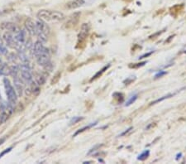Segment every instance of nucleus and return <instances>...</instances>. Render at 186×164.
Returning <instances> with one entry per match:
<instances>
[{
	"label": "nucleus",
	"instance_id": "nucleus-1",
	"mask_svg": "<svg viewBox=\"0 0 186 164\" xmlns=\"http://www.w3.org/2000/svg\"><path fill=\"white\" fill-rule=\"evenodd\" d=\"M43 43L44 42H41L40 40L35 42L33 46V54L38 65L45 67L49 63H51V57L49 49L46 47Z\"/></svg>",
	"mask_w": 186,
	"mask_h": 164
},
{
	"label": "nucleus",
	"instance_id": "nucleus-2",
	"mask_svg": "<svg viewBox=\"0 0 186 164\" xmlns=\"http://www.w3.org/2000/svg\"><path fill=\"white\" fill-rule=\"evenodd\" d=\"M36 17H38L39 20H41L45 22H58L65 19L64 13L58 12L56 10H46L42 9L40 10L36 14Z\"/></svg>",
	"mask_w": 186,
	"mask_h": 164
},
{
	"label": "nucleus",
	"instance_id": "nucleus-3",
	"mask_svg": "<svg viewBox=\"0 0 186 164\" xmlns=\"http://www.w3.org/2000/svg\"><path fill=\"white\" fill-rule=\"evenodd\" d=\"M4 85L5 92H6L9 102L13 105L16 104L17 101V94L15 88L12 86V84L10 83V81L8 78L4 79Z\"/></svg>",
	"mask_w": 186,
	"mask_h": 164
},
{
	"label": "nucleus",
	"instance_id": "nucleus-4",
	"mask_svg": "<svg viewBox=\"0 0 186 164\" xmlns=\"http://www.w3.org/2000/svg\"><path fill=\"white\" fill-rule=\"evenodd\" d=\"M50 33V28L46 22L41 20L36 21V36L39 37V40L42 42L47 41L48 35Z\"/></svg>",
	"mask_w": 186,
	"mask_h": 164
},
{
	"label": "nucleus",
	"instance_id": "nucleus-5",
	"mask_svg": "<svg viewBox=\"0 0 186 164\" xmlns=\"http://www.w3.org/2000/svg\"><path fill=\"white\" fill-rule=\"evenodd\" d=\"M89 32V25L88 23H84L81 26L80 28V32L78 35V44H84L85 40H86L87 37Z\"/></svg>",
	"mask_w": 186,
	"mask_h": 164
},
{
	"label": "nucleus",
	"instance_id": "nucleus-6",
	"mask_svg": "<svg viewBox=\"0 0 186 164\" xmlns=\"http://www.w3.org/2000/svg\"><path fill=\"white\" fill-rule=\"evenodd\" d=\"M25 28L31 35H36V21L31 18H27L25 21Z\"/></svg>",
	"mask_w": 186,
	"mask_h": 164
},
{
	"label": "nucleus",
	"instance_id": "nucleus-7",
	"mask_svg": "<svg viewBox=\"0 0 186 164\" xmlns=\"http://www.w3.org/2000/svg\"><path fill=\"white\" fill-rule=\"evenodd\" d=\"M79 16H80V13H75L72 14L68 19V21L65 22V26H64L65 28L70 29V28L76 26V24L79 22Z\"/></svg>",
	"mask_w": 186,
	"mask_h": 164
},
{
	"label": "nucleus",
	"instance_id": "nucleus-8",
	"mask_svg": "<svg viewBox=\"0 0 186 164\" xmlns=\"http://www.w3.org/2000/svg\"><path fill=\"white\" fill-rule=\"evenodd\" d=\"M4 39L6 42L7 45L12 48H16L17 47V43L15 42V39H14V37H13V33L9 32H7L4 34Z\"/></svg>",
	"mask_w": 186,
	"mask_h": 164
},
{
	"label": "nucleus",
	"instance_id": "nucleus-9",
	"mask_svg": "<svg viewBox=\"0 0 186 164\" xmlns=\"http://www.w3.org/2000/svg\"><path fill=\"white\" fill-rule=\"evenodd\" d=\"M2 27L6 30L7 32H11V33H16L18 31L20 30V28L17 26V25H15L14 23H12V22H5V23H3L2 24Z\"/></svg>",
	"mask_w": 186,
	"mask_h": 164
},
{
	"label": "nucleus",
	"instance_id": "nucleus-10",
	"mask_svg": "<svg viewBox=\"0 0 186 164\" xmlns=\"http://www.w3.org/2000/svg\"><path fill=\"white\" fill-rule=\"evenodd\" d=\"M13 82H14V88L17 91V95L21 96L23 92V85H22L21 79L17 76H15V77H13Z\"/></svg>",
	"mask_w": 186,
	"mask_h": 164
},
{
	"label": "nucleus",
	"instance_id": "nucleus-11",
	"mask_svg": "<svg viewBox=\"0 0 186 164\" xmlns=\"http://www.w3.org/2000/svg\"><path fill=\"white\" fill-rule=\"evenodd\" d=\"M85 4L84 0H71L66 4V8L68 9H76L80 8Z\"/></svg>",
	"mask_w": 186,
	"mask_h": 164
},
{
	"label": "nucleus",
	"instance_id": "nucleus-12",
	"mask_svg": "<svg viewBox=\"0 0 186 164\" xmlns=\"http://www.w3.org/2000/svg\"><path fill=\"white\" fill-rule=\"evenodd\" d=\"M183 9H184V4H177L175 5L172 8H170V11L171 15L177 16L178 14H180L183 11Z\"/></svg>",
	"mask_w": 186,
	"mask_h": 164
},
{
	"label": "nucleus",
	"instance_id": "nucleus-13",
	"mask_svg": "<svg viewBox=\"0 0 186 164\" xmlns=\"http://www.w3.org/2000/svg\"><path fill=\"white\" fill-rule=\"evenodd\" d=\"M35 78V82L41 86H43L44 84L46 83V78L41 73H36L34 76Z\"/></svg>",
	"mask_w": 186,
	"mask_h": 164
},
{
	"label": "nucleus",
	"instance_id": "nucleus-14",
	"mask_svg": "<svg viewBox=\"0 0 186 164\" xmlns=\"http://www.w3.org/2000/svg\"><path fill=\"white\" fill-rule=\"evenodd\" d=\"M109 66H110V64H108V65H105L103 69H101L99 71V72H97V73H96L95 75L93 76V78L91 79V81H94V80L98 79L99 77H100V76H102V75H103V74H104V72H105V71H106V70L108 69V68H109Z\"/></svg>",
	"mask_w": 186,
	"mask_h": 164
},
{
	"label": "nucleus",
	"instance_id": "nucleus-15",
	"mask_svg": "<svg viewBox=\"0 0 186 164\" xmlns=\"http://www.w3.org/2000/svg\"><path fill=\"white\" fill-rule=\"evenodd\" d=\"M0 75H2V76L10 75V67H8L5 64L0 65Z\"/></svg>",
	"mask_w": 186,
	"mask_h": 164
},
{
	"label": "nucleus",
	"instance_id": "nucleus-16",
	"mask_svg": "<svg viewBox=\"0 0 186 164\" xmlns=\"http://www.w3.org/2000/svg\"><path fill=\"white\" fill-rule=\"evenodd\" d=\"M20 71V66L17 65H13L10 67V75H12L13 77L17 76V73Z\"/></svg>",
	"mask_w": 186,
	"mask_h": 164
},
{
	"label": "nucleus",
	"instance_id": "nucleus-17",
	"mask_svg": "<svg viewBox=\"0 0 186 164\" xmlns=\"http://www.w3.org/2000/svg\"><path fill=\"white\" fill-rule=\"evenodd\" d=\"M97 121L96 122H94V123H91L90 124H89L88 126H85V127H84V128H82V129H79L75 134H74V136H76V135H78L79 134H80V133H83V132H84L85 130H88L89 129H90V128H92L93 126H95L96 124H97Z\"/></svg>",
	"mask_w": 186,
	"mask_h": 164
},
{
	"label": "nucleus",
	"instance_id": "nucleus-18",
	"mask_svg": "<svg viewBox=\"0 0 186 164\" xmlns=\"http://www.w3.org/2000/svg\"><path fill=\"white\" fill-rule=\"evenodd\" d=\"M150 156V151L149 150H145L144 152H142L140 155L137 157V159L140 160V161H144L146 160Z\"/></svg>",
	"mask_w": 186,
	"mask_h": 164
},
{
	"label": "nucleus",
	"instance_id": "nucleus-19",
	"mask_svg": "<svg viewBox=\"0 0 186 164\" xmlns=\"http://www.w3.org/2000/svg\"><path fill=\"white\" fill-rule=\"evenodd\" d=\"M176 93H172V94H168V95H165V96H163L162 98H160V99H156L155 101H153L152 103V104H156V103H159V102H161V101H163L164 99H168V98H170V97H172V96H174V95H175Z\"/></svg>",
	"mask_w": 186,
	"mask_h": 164
},
{
	"label": "nucleus",
	"instance_id": "nucleus-20",
	"mask_svg": "<svg viewBox=\"0 0 186 164\" xmlns=\"http://www.w3.org/2000/svg\"><path fill=\"white\" fill-rule=\"evenodd\" d=\"M137 94H135L134 95L131 96V98H130V99L127 101V103H126L125 105L126 106H129V105H131L132 104H133L135 101L137 100Z\"/></svg>",
	"mask_w": 186,
	"mask_h": 164
},
{
	"label": "nucleus",
	"instance_id": "nucleus-21",
	"mask_svg": "<svg viewBox=\"0 0 186 164\" xmlns=\"http://www.w3.org/2000/svg\"><path fill=\"white\" fill-rule=\"evenodd\" d=\"M83 119H84L83 117H74L71 119V120L69 121V125H73V124H77L78 122L82 120Z\"/></svg>",
	"mask_w": 186,
	"mask_h": 164
},
{
	"label": "nucleus",
	"instance_id": "nucleus-22",
	"mask_svg": "<svg viewBox=\"0 0 186 164\" xmlns=\"http://www.w3.org/2000/svg\"><path fill=\"white\" fill-rule=\"evenodd\" d=\"M61 72H57V73L55 75L54 78L52 80L51 84H52V85H55V84H57V82L59 81V80L61 79Z\"/></svg>",
	"mask_w": 186,
	"mask_h": 164
},
{
	"label": "nucleus",
	"instance_id": "nucleus-23",
	"mask_svg": "<svg viewBox=\"0 0 186 164\" xmlns=\"http://www.w3.org/2000/svg\"><path fill=\"white\" fill-rule=\"evenodd\" d=\"M8 54V49L5 47L2 43H0V56H4Z\"/></svg>",
	"mask_w": 186,
	"mask_h": 164
},
{
	"label": "nucleus",
	"instance_id": "nucleus-24",
	"mask_svg": "<svg viewBox=\"0 0 186 164\" xmlns=\"http://www.w3.org/2000/svg\"><path fill=\"white\" fill-rule=\"evenodd\" d=\"M147 63V61H143V62H140V63H135V64H131L129 65L130 68H139L141 66H143Z\"/></svg>",
	"mask_w": 186,
	"mask_h": 164
},
{
	"label": "nucleus",
	"instance_id": "nucleus-25",
	"mask_svg": "<svg viewBox=\"0 0 186 164\" xmlns=\"http://www.w3.org/2000/svg\"><path fill=\"white\" fill-rule=\"evenodd\" d=\"M12 149H13V147H9V148H7V149H5L4 151L0 153V158H2L4 155H5V154H7L8 152H9L12 150Z\"/></svg>",
	"mask_w": 186,
	"mask_h": 164
},
{
	"label": "nucleus",
	"instance_id": "nucleus-26",
	"mask_svg": "<svg viewBox=\"0 0 186 164\" xmlns=\"http://www.w3.org/2000/svg\"><path fill=\"white\" fill-rule=\"evenodd\" d=\"M165 74H166V71H162V70H160V72H158V73L156 74V76H155V79L161 77V76H163L165 75Z\"/></svg>",
	"mask_w": 186,
	"mask_h": 164
},
{
	"label": "nucleus",
	"instance_id": "nucleus-27",
	"mask_svg": "<svg viewBox=\"0 0 186 164\" xmlns=\"http://www.w3.org/2000/svg\"><path fill=\"white\" fill-rule=\"evenodd\" d=\"M7 119H7L5 116H4V115L1 114H0V125H1V124H3L5 121L7 120Z\"/></svg>",
	"mask_w": 186,
	"mask_h": 164
},
{
	"label": "nucleus",
	"instance_id": "nucleus-28",
	"mask_svg": "<svg viewBox=\"0 0 186 164\" xmlns=\"http://www.w3.org/2000/svg\"><path fill=\"white\" fill-rule=\"evenodd\" d=\"M153 52H148V53H146V54H144V55H142V56H139V60H142V59H143V58H146V57H147V56H151V55H152Z\"/></svg>",
	"mask_w": 186,
	"mask_h": 164
},
{
	"label": "nucleus",
	"instance_id": "nucleus-29",
	"mask_svg": "<svg viewBox=\"0 0 186 164\" xmlns=\"http://www.w3.org/2000/svg\"><path fill=\"white\" fill-rule=\"evenodd\" d=\"M132 129V127H131V128H129V129H127L125 131V132H123V133H122V134H120V135H119V137H120V136H124V135H125V134H127V133H129L130 131H131V130Z\"/></svg>",
	"mask_w": 186,
	"mask_h": 164
},
{
	"label": "nucleus",
	"instance_id": "nucleus-30",
	"mask_svg": "<svg viewBox=\"0 0 186 164\" xmlns=\"http://www.w3.org/2000/svg\"><path fill=\"white\" fill-rule=\"evenodd\" d=\"M5 141H6V137H3V138H0V146H1Z\"/></svg>",
	"mask_w": 186,
	"mask_h": 164
},
{
	"label": "nucleus",
	"instance_id": "nucleus-31",
	"mask_svg": "<svg viewBox=\"0 0 186 164\" xmlns=\"http://www.w3.org/2000/svg\"><path fill=\"white\" fill-rule=\"evenodd\" d=\"M3 64H4V63H3V61H2V60H1V58H0V65H3Z\"/></svg>",
	"mask_w": 186,
	"mask_h": 164
}]
</instances>
